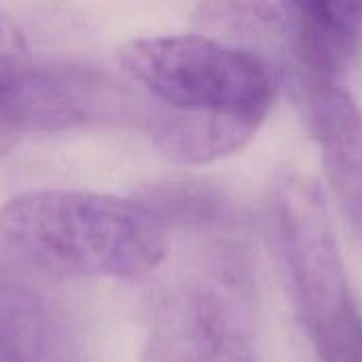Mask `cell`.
Masks as SVG:
<instances>
[{"instance_id": "1", "label": "cell", "mask_w": 362, "mask_h": 362, "mask_svg": "<svg viewBox=\"0 0 362 362\" xmlns=\"http://www.w3.org/2000/svg\"><path fill=\"white\" fill-rule=\"evenodd\" d=\"M119 62L151 102L144 121L157 151L180 165H206L242 151L280 87L269 64L197 32L129 40Z\"/></svg>"}, {"instance_id": "4", "label": "cell", "mask_w": 362, "mask_h": 362, "mask_svg": "<svg viewBox=\"0 0 362 362\" xmlns=\"http://www.w3.org/2000/svg\"><path fill=\"white\" fill-rule=\"evenodd\" d=\"M267 235L297 320L320 362H362V318L320 182L280 170L267 199Z\"/></svg>"}, {"instance_id": "3", "label": "cell", "mask_w": 362, "mask_h": 362, "mask_svg": "<svg viewBox=\"0 0 362 362\" xmlns=\"http://www.w3.org/2000/svg\"><path fill=\"white\" fill-rule=\"evenodd\" d=\"M195 235L197 248L151 299L142 362H255L250 248L238 225Z\"/></svg>"}, {"instance_id": "8", "label": "cell", "mask_w": 362, "mask_h": 362, "mask_svg": "<svg viewBox=\"0 0 362 362\" xmlns=\"http://www.w3.org/2000/svg\"><path fill=\"white\" fill-rule=\"evenodd\" d=\"M297 59L308 70L339 78L362 47V0H282Z\"/></svg>"}, {"instance_id": "6", "label": "cell", "mask_w": 362, "mask_h": 362, "mask_svg": "<svg viewBox=\"0 0 362 362\" xmlns=\"http://www.w3.org/2000/svg\"><path fill=\"white\" fill-rule=\"evenodd\" d=\"M136 100L106 74L89 68H32L21 93L25 132H62L138 115Z\"/></svg>"}, {"instance_id": "7", "label": "cell", "mask_w": 362, "mask_h": 362, "mask_svg": "<svg viewBox=\"0 0 362 362\" xmlns=\"http://www.w3.org/2000/svg\"><path fill=\"white\" fill-rule=\"evenodd\" d=\"M193 28L202 36L263 59L280 83L299 66L291 25L272 0H199Z\"/></svg>"}, {"instance_id": "10", "label": "cell", "mask_w": 362, "mask_h": 362, "mask_svg": "<svg viewBox=\"0 0 362 362\" xmlns=\"http://www.w3.org/2000/svg\"><path fill=\"white\" fill-rule=\"evenodd\" d=\"M32 68L19 25L0 11V157L25 134L21 123V93Z\"/></svg>"}, {"instance_id": "2", "label": "cell", "mask_w": 362, "mask_h": 362, "mask_svg": "<svg viewBox=\"0 0 362 362\" xmlns=\"http://www.w3.org/2000/svg\"><path fill=\"white\" fill-rule=\"evenodd\" d=\"M170 255V231L138 199L30 191L0 206V267L57 280H146Z\"/></svg>"}, {"instance_id": "5", "label": "cell", "mask_w": 362, "mask_h": 362, "mask_svg": "<svg viewBox=\"0 0 362 362\" xmlns=\"http://www.w3.org/2000/svg\"><path fill=\"white\" fill-rule=\"evenodd\" d=\"M320 146L331 193L362 242V108L337 78L297 68L284 81Z\"/></svg>"}, {"instance_id": "9", "label": "cell", "mask_w": 362, "mask_h": 362, "mask_svg": "<svg viewBox=\"0 0 362 362\" xmlns=\"http://www.w3.org/2000/svg\"><path fill=\"white\" fill-rule=\"evenodd\" d=\"M59 350L49 303L21 276L0 267V362H51Z\"/></svg>"}]
</instances>
